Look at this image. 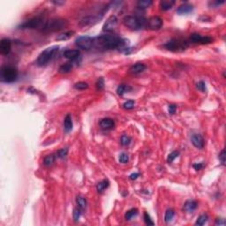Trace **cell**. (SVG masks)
<instances>
[{"instance_id": "cell-46", "label": "cell", "mask_w": 226, "mask_h": 226, "mask_svg": "<svg viewBox=\"0 0 226 226\" xmlns=\"http://www.w3.org/2000/svg\"><path fill=\"white\" fill-rule=\"evenodd\" d=\"M140 176V174L138 173V172H135V173H133V174H131L130 176H129V178H130V179L131 180H135L138 179V177Z\"/></svg>"}, {"instance_id": "cell-39", "label": "cell", "mask_w": 226, "mask_h": 226, "mask_svg": "<svg viewBox=\"0 0 226 226\" xmlns=\"http://www.w3.org/2000/svg\"><path fill=\"white\" fill-rule=\"evenodd\" d=\"M104 88V80L102 78H99L96 81V89L97 90H102Z\"/></svg>"}, {"instance_id": "cell-32", "label": "cell", "mask_w": 226, "mask_h": 226, "mask_svg": "<svg viewBox=\"0 0 226 226\" xmlns=\"http://www.w3.org/2000/svg\"><path fill=\"white\" fill-rule=\"evenodd\" d=\"M88 88H89V84L84 81H79L74 85V89L78 90H84V89H87Z\"/></svg>"}, {"instance_id": "cell-3", "label": "cell", "mask_w": 226, "mask_h": 226, "mask_svg": "<svg viewBox=\"0 0 226 226\" xmlns=\"http://www.w3.org/2000/svg\"><path fill=\"white\" fill-rule=\"evenodd\" d=\"M59 47L57 45L51 46L50 48L45 49L43 52H41V54L38 56L37 58V65L39 66H44L46 65H48L53 58L56 56V54L58 51Z\"/></svg>"}, {"instance_id": "cell-8", "label": "cell", "mask_w": 226, "mask_h": 226, "mask_svg": "<svg viewBox=\"0 0 226 226\" xmlns=\"http://www.w3.org/2000/svg\"><path fill=\"white\" fill-rule=\"evenodd\" d=\"M75 44L79 49L84 50H89L93 47V38L88 35L79 36L75 40Z\"/></svg>"}, {"instance_id": "cell-29", "label": "cell", "mask_w": 226, "mask_h": 226, "mask_svg": "<svg viewBox=\"0 0 226 226\" xmlns=\"http://www.w3.org/2000/svg\"><path fill=\"white\" fill-rule=\"evenodd\" d=\"M208 219V215H205V214L201 215L198 218H197V221H196V223H195V225H203V224H205L207 223Z\"/></svg>"}, {"instance_id": "cell-34", "label": "cell", "mask_w": 226, "mask_h": 226, "mask_svg": "<svg viewBox=\"0 0 226 226\" xmlns=\"http://www.w3.org/2000/svg\"><path fill=\"white\" fill-rule=\"evenodd\" d=\"M131 141H132L131 138L127 135H123L121 137V139H120V143L123 146H128L131 143Z\"/></svg>"}, {"instance_id": "cell-21", "label": "cell", "mask_w": 226, "mask_h": 226, "mask_svg": "<svg viewBox=\"0 0 226 226\" xmlns=\"http://www.w3.org/2000/svg\"><path fill=\"white\" fill-rule=\"evenodd\" d=\"M64 126L66 132H70L73 128V121H72V116L71 114H67L64 120Z\"/></svg>"}, {"instance_id": "cell-38", "label": "cell", "mask_w": 226, "mask_h": 226, "mask_svg": "<svg viewBox=\"0 0 226 226\" xmlns=\"http://www.w3.org/2000/svg\"><path fill=\"white\" fill-rule=\"evenodd\" d=\"M143 218H144V222H145V224H146L147 225H154V224H154V222L152 221V219H151L150 215H148L147 212H145V213H144V216H143Z\"/></svg>"}, {"instance_id": "cell-23", "label": "cell", "mask_w": 226, "mask_h": 226, "mask_svg": "<svg viewBox=\"0 0 226 226\" xmlns=\"http://www.w3.org/2000/svg\"><path fill=\"white\" fill-rule=\"evenodd\" d=\"M153 4L152 0H140L137 2V6L140 9H146Z\"/></svg>"}, {"instance_id": "cell-22", "label": "cell", "mask_w": 226, "mask_h": 226, "mask_svg": "<svg viewBox=\"0 0 226 226\" xmlns=\"http://www.w3.org/2000/svg\"><path fill=\"white\" fill-rule=\"evenodd\" d=\"M73 69V64L72 63H66L64 65H62L59 69H58V73H62V74H66V73H68L72 71Z\"/></svg>"}, {"instance_id": "cell-45", "label": "cell", "mask_w": 226, "mask_h": 226, "mask_svg": "<svg viewBox=\"0 0 226 226\" xmlns=\"http://www.w3.org/2000/svg\"><path fill=\"white\" fill-rule=\"evenodd\" d=\"M215 224H216V225H224V224H225V221H224V219L218 218V219H216V221H215Z\"/></svg>"}, {"instance_id": "cell-10", "label": "cell", "mask_w": 226, "mask_h": 226, "mask_svg": "<svg viewBox=\"0 0 226 226\" xmlns=\"http://www.w3.org/2000/svg\"><path fill=\"white\" fill-rule=\"evenodd\" d=\"M163 26V21L160 17L154 16L149 18L147 21L146 27L151 30H158Z\"/></svg>"}, {"instance_id": "cell-40", "label": "cell", "mask_w": 226, "mask_h": 226, "mask_svg": "<svg viewBox=\"0 0 226 226\" xmlns=\"http://www.w3.org/2000/svg\"><path fill=\"white\" fill-rule=\"evenodd\" d=\"M129 160V157L126 153H122L120 154L119 156V162L122 163H126Z\"/></svg>"}, {"instance_id": "cell-11", "label": "cell", "mask_w": 226, "mask_h": 226, "mask_svg": "<svg viewBox=\"0 0 226 226\" xmlns=\"http://www.w3.org/2000/svg\"><path fill=\"white\" fill-rule=\"evenodd\" d=\"M191 42L193 44H208L213 42V39L209 36H202L199 34H192L190 37Z\"/></svg>"}, {"instance_id": "cell-4", "label": "cell", "mask_w": 226, "mask_h": 226, "mask_svg": "<svg viewBox=\"0 0 226 226\" xmlns=\"http://www.w3.org/2000/svg\"><path fill=\"white\" fill-rule=\"evenodd\" d=\"M67 24L68 23L66 20H64L61 18L52 19V20L46 22L45 26L43 28V32H44V33L56 32V31L62 30L65 27H66Z\"/></svg>"}, {"instance_id": "cell-6", "label": "cell", "mask_w": 226, "mask_h": 226, "mask_svg": "<svg viewBox=\"0 0 226 226\" xmlns=\"http://www.w3.org/2000/svg\"><path fill=\"white\" fill-rule=\"evenodd\" d=\"M46 22L47 21H45V19L43 15H38V16H35L34 18L21 24L18 27L22 28V29H25V28L35 29V28H40V27L44 28Z\"/></svg>"}, {"instance_id": "cell-28", "label": "cell", "mask_w": 226, "mask_h": 226, "mask_svg": "<svg viewBox=\"0 0 226 226\" xmlns=\"http://www.w3.org/2000/svg\"><path fill=\"white\" fill-rule=\"evenodd\" d=\"M54 161H55V157H54L53 155L46 156L45 157H44V164L45 166H47V167H49V166H50V165L53 164Z\"/></svg>"}, {"instance_id": "cell-41", "label": "cell", "mask_w": 226, "mask_h": 226, "mask_svg": "<svg viewBox=\"0 0 226 226\" xmlns=\"http://www.w3.org/2000/svg\"><path fill=\"white\" fill-rule=\"evenodd\" d=\"M218 158H219L221 163H222L223 165L225 164V151H224V150H222V151H221V153L219 154Z\"/></svg>"}, {"instance_id": "cell-47", "label": "cell", "mask_w": 226, "mask_h": 226, "mask_svg": "<svg viewBox=\"0 0 226 226\" xmlns=\"http://www.w3.org/2000/svg\"><path fill=\"white\" fill-rule=\"evenodd\" d=\"M53 4H55V5H61V4H64L65 2H63V1H54V2H52Z\"/></svg>"}, {"instance_id": "cell-25", "label": "cell", "mask_w": 226, "mask_h": 226, "mask_svg": "<svg viewBox=\"0 0 226 226\" xmlns=\"http://www.w3.org/2000/svg\"><path fill=\"white\" fill-rule=\"evenodd\" d=\"M96 22V19L95 17H86L80 21V26H88V25H93L94 23Z\"/></svg>"}, {"instance_id": "cell-12", "label": "cell", "mask_w": 226, "mask_h": 226, "mask_svg": "<svg viewBox=\"0 0 226 226\" xmlns=\"http://www.w3.org/2000/svg\"><path fill=\"white\" fill-rule=\"evenodd\" d=\"M11 42L8 38H4L0 42V52L2 55H8L11 51Z\"/></svg>"}, {"instance_id": "cell-37", "label": "cell", "mask_w": 226, "mask_h": 226, "mask_svg": "<svg viewBox=\"0 0 226 226\" xmlns=\"http://www.w3.org/2000/svg\"><path fill=\"white\" fill-rule=\"evenodd\" d=\"M123 108L125 109V110H132V109H134V101H133V100L126 101L123 104Z\"/></svg>"}, {"instance_id": "cell-13", "label": "cell", "mask_w": 226, "mask_h": 226, "mask_svg": "<svg viewBox=\"0 0 226 226\" xmlns=\"http://www.w3.org/2000/svg\"><path fill=\"white\" fill-rule=\"evenodd\" d=\"M191 141H192V145L197 148H202L204 147V139L202 134H192V138H191Z\"/></svg>"}, {"instance_id": "cell-14", "label": "cell", "mask_w": 226, "mask_h": 226, "mask_svg": "<svg viewBox=\"0 0 226 226\" xmlns=\"http://www.w3.org/2000/svg\"><path fill=\"white\" fill-rule=\"evenodd\" d=\"M193 10V5L188 3H185L183 5H181L179 6V8L177 9V12L180 15H184V14H187L190 13L191 11Z\"/></svg>"}, {"instance_id": "cell-30", "label": "cell", "mask_w": 226, "mask_h": 226, "mask_svg": "<svg viewBox=\"0 0 226 226\" xmlns=\"http://www.w3.org/2000/svg\"><path fill=\"white\" fill-rule=\"evenodd\" d=\"M174 215H175V213H174V210H173V209H168V210L165 212L164 221H165L166 223H170V222L173 219Z\"/></svg>"}, {"instance_id": "cell-9", "label": "cell", "mask_w": 226, "mask_h": 226, "mask_svg": "<svg viewBox=\"0 0 226 226\" xmlns=\"http://www.w3.org/2000/svg\"><path fill=\"white\" fill-rule=\"evenodd\" d=\"M118 23V20L117 16L112 14L105 21L103 27H102V30L104 32H111V31H113L117 27Z\"/></svg>"}, {"instance_id": "cell-44", "label": "cell", "mask_w": 226, "mask_h": 226, "mask_svg": "<svg viewBox=\"0 0 226 226\" xmlns=\"http://www.w3.org/2000/svg\"><path fill=\"white\" fill-rule=\"evenodd\" d=\"M193 169L195 170H201L204 167V163H195L192 165Z\"/></svg>"}, {"instance_id": "cell-35", "label": "cell", "mask_w": 226, "mask_h": 226, "mask_svg": "<svg viewBox=\"0 0 226 226\" xmlns=\"http://www.w3.org/2000/svg\"><path fill=\"white\" fill-rule=\"evenodd\" d=\"M80 215H81V209L79 208H78V207L75 208L73 209V219H74L75 222H77L79 220V217H80Z\"/></svg>"}, {"instance_id": "cell-16", "label": "cell", "mask_w": 226, "mask_h": 226, "mask_svg": "<svg viewBox=\"0 0 226 226\" xmlns=\"http://www.w3.org/2000/svg\"><path fill=\"white\" fill-rule=\"evenodd\" d=\"M100 126L104 130H110L112 129L115 126V122L112 118H102L100 121Z\"/></svg>"}, {"instance_id": "cell-36", "label": "cell", "mask_w": 226, "mask_h": 226, "mask_svg": "<svg viewBox=\"0 0 226 226\" xmlns=\"http://www.w3.org/2000/svg\"><path fill=\"white\" fill-rule=\"evenodd\" d=\"M68 153V149L67 148H62V149H59L57 151V154H56V157L58 158H65L66 156H67Z\"/></svg>"}, {"instance_id": "cell-20", "label": "cell", "mask_w": 226, "mask_h": 226, "mask_svg": "<svg viewBox=\"0 0 226 226\" xmlns=\"http://www.w3.org/2000/svg\"><path fill=\"white\" fill-rule=\"evenodd\" d=\"M73 34H74V32H73V31H66V32H64V33L58 34V35L56 36V41H66V40H69Z\"/></svg>"}, {"instance_id": "cell-5", "label": "cell", "mask_w": 226, "mask_h": 226, "mask_svg": "<svg viewBox=\"0 0 226 226\" xmlns=\"http://www.w3.org/2000/svg\"><path fill=\"white\" fill-rule=\"evenodd\" d=\"M18 78V71L16 68L10 66H2L0 70V79L2 82L11 83L16 81Z\"/></svg>"}, {"instance_id": "cell-43", "label": "cell", "mask_w": 226, "mask_h": 226, "mask_svg": "<svg viewBox=\"0 0 226 226\" xmlns=\"http://www.w3.org/2000/svg\"><path fill=\"white\" fill-rule=\"evenodd\" d=\"M168 111H169L170 114L173 115L177 111V105L176 104H170L169 107H168Z\"/></svg>"}, {"instance_id": "cell-2", "label": "cell", "mask_w": 226, "mask_h": 226, "mask_svg": "<svg viewBox=\"0 0 226 226\" xmlns=\"http://www.w3.org/2000/svg\"><path fill=\"white\" fill-rule=\"evenodd\" d=\"M123 23L126 27L132 30H139L146 27L147 20L141 16L126 15L123 19Z\"/></svg>"}, {"instance_id": "cell-31", "label": "cell", "mask_w": 226, "mask_h": 226, "mask_svg": "<svg viewBox=\"0 0 226 226\" xmlns=\"http://www.w3.org/2000/svg\"><path fill=\"white\" fill-rule=\"evenodd\" d=\"M137 214H138V210H137L136 208H132V209L128 210V211L125 213L124 217H125L126 220H131V219H132L133 217H134Z\"/></svg>"}, {"instance_id": "cell-1", "label": "cell", "mask_w": 226, "mask_h": 226, "mask_svg": "<svg viewBox=\"0 0 226 226\" xmlns=\"http://www.w3.org/2000/svg\"><path fill=\"white\" fill-rule=\"evenodd\" d=\"M127 44L128 41L115 34H103L93 38V46L103 50L124 49Z\"/></svg>"}, {"instance_id": "cell-26", "label": "cell", "mask_w": 226, "mask_h": 226, "mask_svg": "<svg viewBox=\"0 0 226 226\" xmlns=\"http://www.w3.org/2000/svg\"><path fill=\"white\" fill-rule=\"evenodd\" d=\"M76 203H77V206L78 208H79L81 210H84L87 207V201L85 198L81 197V196H78L76 198Z\"/></svg>"}, {"instance_id": "cell-19", "label": "cell", "mask_w": 226, "mask_h": 226, "mask_svg": "<svg viewBox=\"0 0 226 226\" xmlns=\"http://www.w3.org/2000/svg\"><path fill=\"white\" fill-rule=\"evenodd\" d=\"M174 4H175V1L173 0H163V1H161L160 7L163 11H168L172 8Z\"/></svg>"}, {"instance_id": "cell-42", "label": "cell", "mask_w": 226, "mask_h": 226, "mask_svg": "<svg viewBox=\"0 0 226 226\" xmlns=\"http://www.w3.org/2000/svg\"><path fill=\"white\" fill-rule=\"evenodd\" d=\"M197 89H199V90L202 91V92H205L206 91V84H205V82L204 81H199L198 83H197Z\"/></svg>"}, {"instance_id": "cell-27", "label": "cell", "mask_w": 226, "mask_h": 226, "mask_svg": "<svg viewBox=\"0 0 226 226\" xmlns=\"http://www.w3.org/2000/svg\"><path fill=\"white\" fill-rule=\"evenodd\" d=\"M130 89H131L130 87H128V86H126L124 84H120L117 89V93H118V95H123L124 93H126L127 91L130 90Z\"/></svg>"}, {"instance_id": "cell-33", "label": "cell", "mask_w": 226, "mask_h": 226, "mask_svg": "<svg viewBox=\"0 0 226 226\" xmlns=\"http://www.w3.org/2000/svg\"><path fill=\"white\" fill-rule=\"evenodd\" d=\"M179 156V151H177V150H175V151H173V152H171L169 156H168V158H167V162L169 163H171L175 159L177 158Z\"/></svg>"}, {"instance_id": "cell-15", "label": "cell", "mask_w": 226, "mask_h": 226, "mask_svg": "<svg viewBox=\"0 0 226 226\" xmlns=\"http://www.w3.org/2000/svg\"><path fill=\"white\" fill-rule=\"evenodd\" d=\"M79 55H80V52H79V50H66L64 52V56L69 60H72V61L76 60L79 56Z\"/></svg>"}, {"instance_id": "cell-24", "label": "cell", "mask_w": 226, "mask_h": 226, "mask_svg": "<svg viewBox=\"0 0 226 226\" xmlns=\"http://www.w3.org/2000/svg\"><path fill=\"white\" fill-rule=\"evenodd\" d=\"M110 186V182L107 180V179H104V180L101 181L97 184V186H96V189L98 192H103L108 186Z\"/></svg>"}, {"instance_id": "cell-17", "label": "cell", "mask_w": 226, "mask_h": 226, "mask_svg": "<svg viewBox=\"0 0 226 226\" xmlns=\"http://www.w3.org/2000/svg\"><path fill=\"white\" fill-rule=\"evenodd\" d=\"M197 208H198V203H197V202L192 201V200H190V201L186 202V203L184 205V210L186 211V212H188V213H192V212H193Z\"/></svg>"}, {"instance_id": "cell-7", "label": "cell", "mask_w": 226, "mask_h": 226, "mask_svg": "<svg viewBox=\"0 0 226 226\" xmlns=\"http://www.w3.org/2000/svg\"><path fill=\"white\" fill-rule=\"evenodd\" d=\"M189 46L188 43L186 41L184 40H180V39H171L168 43H166L164 44V47L169 50L170 51H174V52H179V51H183L185 50L187 47Z\"/></svg>"}, {"instance_id": "cell-18", "label": "cell", "mask_w": 226, "mask_h": 226, "mask_svg": "<svg viewBox=\"0 0 226 226\" xmlns=\"http://www.w3.org/2000/svg\"><path fill=\"white\" fill-rule=\"evenodd\" d=\"M145 69H146V66L144 64L137 63L130 68V73L133 74H139V73H142L143 71H145Z\"/></svg>"}]
</instances>
